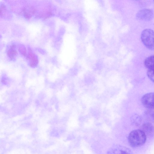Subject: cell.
Instances as JSON below:
<instances>
[{
  "mask_svg": "<svg viewBox=\"0 0 154 154\" xmlns=\"http://www.w3.org/2000/svg\"><path fill=\"white\" fill-rule=\"evenodd\" d=\"M146 136L142 130L137 129L132 131L129 134L128 140L130 145L136 148L143 145L146 142Z\"/></svg>",
  "mask_w": 154,
  "mask_h": 154,
  "instance_id": "1",
  "label": "cell"
},
{
  "mask_svg": "<svg viewBox=\"0 0 154 154\" xmlns=\"http://www.w3.org/2000/svg\"><path fill=\"white\" fill-rule=\"evenodd\" d=\"M142 42L148 49L154 50V31L146 29L142 32L141 35Z\"/></svg>",
  "mask_w": 154,
  "mask_h": 154,
  "instance_id": "2",
  "label": "cell"
},
{
  "mask_svg": "<svg viewBox=\"0 0 154 154\" xmlns=\"http://www.w3.org/2000/svg\"><path fill=\"white\" fill-rule=\"evenodd\" d=\"M141 102L143 105L150 109H154V93H147L143 96Z\"/></svg>",
  "mask_w": 154,
  "mask_h": 154,
  "instance_id": "3",
  "label": "cell"
},
{
  "mask_svg": "<svg viewBox=\"0 0 154 154\" xmlns=\"http://www.w3.org/2000/svg\"><path fill=\"white\" fill-rule=\"evenodd\" d=\"M153 16V11L149 9H145L139 11L136 14V17L139 20H150Z\"/></svg>",
  "mask_w": 154,
  "mask_h": 154,
  "instance_id": "4",
  "label": "cell"
},
{
  "mask_svg": "<svg viewBox=\"0 0 154 154\" xmlns=\"http://www.w3.org/2000/svg\"><path fill=\"white\" fill-rule=\"evenodd\" d=\"M26 58L28 60L29 66L32 68L36 67L38 63L37 56L30 48L28 49Z\"/></svg>",
  "mask_w": 154,
  "mask_h": 154,
  "instance_id": "5",
  "label": "cell"
},
{
  "mask_svg": "<svg viewBox=\"0 0 154 154\" xmlns=\"http://www.w3.org/2000/svg\"><path fill=\"white\" fill-rule=\"evenodd\" d=\"M109 153L132 154V151L125 146L116 145L112 147L109 151Z\"/></svg>",
  "mask_w": 154,
  "mask_h": 154,
  "instance_id": "6",
  "label": "cell"
},
{
  "mask_svg": "<svg viewBox=\"0 0 154 154\" xmlns=\"http://www.w3.org/2000/svg\"><path fill=\"white\" fill-rule=\"evenodd\" d=\"M7 54L11 60H14L16 59L18 54L15 45L12 44L10 46L8 50Z\"/></svg>",
  "mask_w": 154,
  "mask_h": 154,
  "instance_id": "7",
  "label": "cell"
},
{
  "mask_svg": "<svg viewBox=\"0 0 154 154\" xmlns=\"http://www.w3.org/2000/svg\"><path fill=\"white\" fill-rule=\"evenodd\" d=\"M142 130L146 135L151 136L153 135L154 132V127L150 123L144 124L142 126Z\"/></svg>",
  "mask_w": 154,
  "mask_h": 154,
  "instance_id": "8",
  "label": "cell"
},
{
  "mask_svg": "<svg viewBox=\"0 0 154 154\" xmlns=\"http://www.w3.org/2000/svg\"><path fill=\"white\" fill-rule=\"evenodd\" d=\"M144 65L149 69L154 70V55L146 58L144 61Z\"/></svg>",
  "mask_w": 154,
  "mask_h": 154,
  "instance_id": "9",
  "label": "cell"
},
{
  "mask_svg": "<svg viewBox=\"0 0 154 154\" xmlns=\"http://www.w3.org/2000/svg\"><path fill=\"white\" fill-rule=\"evenodd\" d=\"M144 117L149 123H154V111L148 110L144 113Z\"/></svg>",
  "mask_w": 154,
  "mask_h": 154,
  "instance_id": "10",
  "label": "cell"
},
{
  "mask_svg": "<svg viewBox=\"0 0 154 154\" xmlns=\"http://www.w3.org/2000/svg\"><path fill=\"white\" fill-rule=\"evenodd\" d=\"M141 117L137 114H134L131 118V121L133 125L136 126L140 125L141 122Z\"/></svg>",
  "mask_w": 154,
  "mask_h": 154,
  "instance_id": "11",
  "label": "cell"
},
{
  "mask_svg": "<svg viewBox=\"0 0 154 154\" xmlns=\"http://www.w3.org/2000/svg\"><path fill=\"white\" fill-rule=\"evenodd\" d=\"M20 54L23 57H26L27 52L24 46L22 45H20L18 48Z\"/></svg>",
  "mask_w": 154,
  "mask_h": 154,
  "instance_id": "12",
  "label": "cell"
},
{
  "mask_svg": "<svg viewBox=\"0 0 154 154\" xmlns=\"http://www.w3.org/2000/svg\"><path fill=\"white\" fill-rule=\"evenodd\" d=\"M147 74L149 78L154 82V70L149 69Z\"/></svg>",
  "mask_w": 154,
  "mask_h": 154,
  "instance_id": "13",
  "label": "cell"
},
{
  "mask_svg": "<svg viewBox=\"0 0 154 154\" xmlns=\"http://www.w3.org/2000/svg\"></svg>",
  "mask_w": 154,
  "mask_h": 154,
  "instance_id": "14",
  "label": "cell"
}]
</instances>
